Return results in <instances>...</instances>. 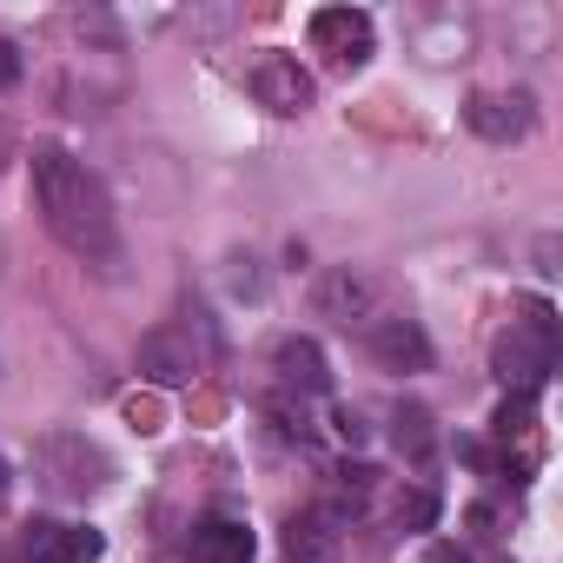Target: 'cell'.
<instances>
[{
	"instance_id": "277c9868",
	"label": "cell",
	"mask_w": 563,
	"mask_h": 563,
	"mask_svg": "<svg viewBox=\"0 0 563 563\" xmlns=\"http://www.w3.org/2000/svg\"><path fill=\"white\" fill-rule=\"evenodd\" d=\"M319 319H339V325H372L378 319V278L365 265H332L319 278V292H312Z\"/></svg>"
},
{
	"instance_id": "4fadbf2b",
	"label": "cell",
	"mask_w": 563,
	"mask_h": 563,
	"mask_svg": "<svg viewBox=\"0 0 563 563\" xmlns=\"http://www.w3.org/2000/svg\"><path fill=\"white\" fill-rule=\"evenodd\" d=\"M100 556H107V537H100L93 523L60 530V537H54V550H47V563H100Z\"/></svg>"
},
{
	"instance_id": "ac0fdd59",
	"label": "cell",
	"mask_w": 563,
	"mask_h": 563,
	"mask_svg": "<svg viewBox=\"0 0 563 563\" xmlns=\"http://www.w3.org/2000/svg\"><path fill=\"white\" fill-rule=\"evenodd\" d=\"M8 87H21V47L0 41V93H8Z\"/></svg>"
},
{
	"instance_id": "d6986e66",
	"label": "cell",
	"mask_w": 563,
	"mask_h": 563,
	"mask_svg": "<svg viewBox=\"0 0 563 563\" xmlns=\"http://www.w3.org/2000/svg\"><path fill=\"white\" fill-rule=\"evenodd\" d=\"M418 563H471V550L444 537V543H424V556H418Z\"/></svg>"
},
{
	"instance_id": "e0dca14e",
	"label": "cell",
	"mask_w": 563,
	"mask_h": 563,
	"mask_svg": "<svg viewBox=\"0 0 563 563\" xmlns=\"http://www.w3.org/2000/svg\"><path fill=\"white\" fill-rule=\"evenodd\" d=\"M332 431H339L345 444H365V418H358L352 405H339V411H332Z\"/></svg>"
},
{
	"instance_id": "9a60e30c",
	"label": "cell",
	"mask_w": 563,
	"mask_h": 563,
	"mask_svg": "<svg viewBox=\"0 0 563 563\" xmlns=\"http://www.w3.org/2000/svg\"><path fill=\"white\" fill-rule=\"evenodd\" d=\"M54 537H60V523H47V517H27V523H21V556H41V563H47Z\"/></svg>"
},
{
	"instance_id": "3957f363",
	"label": "cell",
	"mask_w": 563,
	"mask_h": 563,
	"mask_svg": "<svg viewBox=\"0 0 563 563\" xmlns=\"http://www.w3.org/2000/svg\"><path fill=\"white\" fill-rule=\"evenodd\" d=\"M34 471H41V484L60 490V497H93V490L113 477V464H107L80 431H54V438H41V444H34Z\"/></svg>"
},
{
	"instance_id": "44dd1931",
	"label": "cell",
	"mask_w": 563,
	"mask_h": 563,
	"mask_svg": "<svg viewBox=\"0 0 563 563\" xmlns=\"http://www.w3.org/2000/svg\"><path fill=\"white\" fill-rule=\"evenodd\" d=\"M306 563H332V556H306Z\"/></svg>"
},
{
	"instance_id": "6da1fadb",
	"label": "cell",
	"mask_w": 563,
	"mask_h": 563,
	"mask_svg": "<svg viewBox=\"0 0 563 563\" xmlns=\"http://www.w3.org/2000/svg\"><path fill=\"white\" fill-rule=\"evenodd\" d=\"M34 206L47 219V232L74 252V258H113L120 252V219H113V199L107 186L67 153V146H34Z\"/></svg>"
},
{
	"instance_id": "8fae6325",
	"label": "cell",
	"mask_w": 563,
	"mask_h": 563,
	"mask_svg": "<svg viewBox=\"0 0 563 563\" xmlns=\"http://www.w3.org/2000/svg\"><path fill=\"white\" fill-rule=\"evenodd\" d=\"M186 550H192V563H252L258 543H252V530L239 517H199Z\"/></svg>"
},
{
	"instance_id": "ba28073f",
	"label": "cell",
	"mask_w": 563,
	"mask_h": 563,
	"mask_svg": "<svg viewBox=\"0 0 563 563\" xmlns=\"http://www.w3.org/2000/svg\"><path fill=\"white\" fill-rule=\"evenodd\" d=\"M272 372H278V385H286V391H306V398L332 391V365H325L319 339H306V332H286V339L272 345Z\"/></svg>"
},
{
	"instance_id": "7c38bea8",
	"label": "cell",
	"mask_w": 563,
	"mask_h": 563,
	"mask_svg": "<svg viewBox=\"0 0 563 563\" xmlns=\"http://www.w3.org/2000/svg\"><path fill=\"white\" fill-rule=\"evenodd\" d=\"M391 444H398L411 464H424V457L438 451V424H431V411H424V405H411V398H405V405H391Z\"/></svg>"
},
{
	"instance_id": "ffe728a7",
	"label": "cell",
	"mask_w": 563,
	"mask_h": 563,
	"mask_svg": "<svg viewBox=\"0 0 563 563\" xmlns=\"http://www.w3.org/2000/svg\"><path fill=\"white\" fill-rule=\"evenodd\" d=\"M8 484H14V471H8V457H0V497H8Z\"/></svg>"
},
{
	"instance_id": "5b68a950",
	"label": "cell",
	"mask_w": 563,
	"mask_h": 563,
	"mask_svg": "<svg viewBox=\"0 0 563 563\" xmlns=\"http://www.w3.org/2000/svg\"><path fill=\"white\" fill-rule=\"evenodd\" d=\"M464 126L477 140H490V146H510V140H523L537 126V100L530 93H471L464 100Z\"/></svg>"
},
{
	"instance_id": "7a4b0ae2",
	"label": "cell",
	"mask_w": 563,
	"mask_h": 563,
	"mask_svg": "<svg viewBox=\"0 0 563 563\" xmlns=\"http://www.w3.org/2000/svg\"><path fill=\"white\" fill-rule=\"evenodd\" d=\"M550 365H556V319H550L543 299H530L523 319H510V325L497 332V345H490V372H497L517 398H530V391L550 378Z\"/></svg>"
},
{
	"instance_id": "8992f818",
	"label": "cell",
	"mask_w": 563,
	"mask_h": 563,
	"mask_svg": "<svg viewBox=\"0 0 563 563\" xmlns=\"http://www.w3.org/2000/svg\"><path fill=\"white\" fill-rule=\"evenodd\" d=\"M365 345H372V358H378L385 372H431V339H424V325L405 319V312L372 319V325H365Z\"/></svg>"
},
{
	"instance_id": "2e32d148",
	"label": "cell",
	"mask_w": 563,
	"mask_h": 563,
	"mask_svg": "<svg viewBox=\"0 0 563 563\" xmlns=\"http://www.w3.org/2000/svg\"><path fill=\"white\" fill-rule=\"evenodd\" d=\"M490 424H497V438H517V431H530V398H517V391H510V398L497 405V418H490Z\"/></svg>"
},
{
	"instance_id": "9c48e42d",
	"label": "cell",
	"mask_w": 563,
	"mask_h": 563,
	"mask_svg": "<svg viewBox=\"0 0 563 563\" xmlns=\"http://www.w3.org/2000/svg\"><path fill=\"white\" fill-rule=\"evenodd\" d=\"M140 372H146L153 385H186V378L199 372L192 332H186V325H159V332H146V345H140Z\"/></svg>"
},
{
	"instance_id": "30bf717a",
	"label": "cell",
	"mask_w": 563,
	"mask_h": 563,
	"mask_svg": "<svg viewBox=\"0 0 563 563\" xmlns=\"http://www.w3.org/2000/svg\"><path fill=\"white\" fill-rule=\"evenodd\" d=\"M312 41L325 47V54H339V60H365L372 54V14L365 8H319L312 14Z\"/></svg>"
},
{
	"instance_id": "5bb4252c",
	"label": "cell",
	"mask_w": 563,
	"mask_h": 563,
	"mask_svg": "<svg viewBox=\"0 0 563 563\" xmlns=\"http://www.w3.org/2000/svg\"><path fill=\"white\" fill-rule=\"evenodd\" d=\"M438 523V497L431 490H405L398 497V530H431Z\"/></svg>"
},
{
	"instance_id": "52a82bcc",
	"label": "cell",
	"mask_w": 563,
	"mask_h": 563,
	"mask_svg": "<svg viewBox=\"0 0 563 563\" xmlns=\"http://www.w3.org/2000/svg\"><path fill=\"white\" fill-rule=\"evenodd\" d=\"M252 93H258V107H265V113H286V120H292V113H306V107H312V93H319V87H312V74H306L292 54H265V60L252 67Z\"/></svg>"
}]
</instances>
